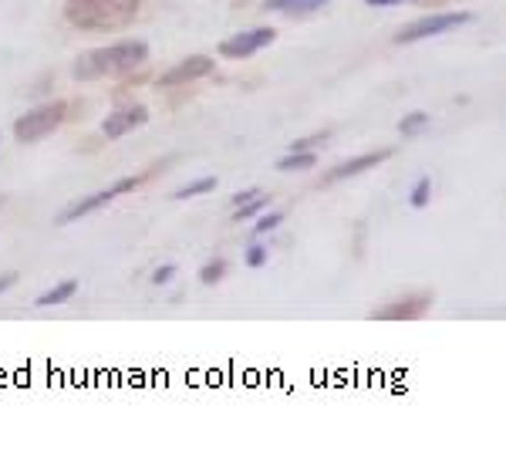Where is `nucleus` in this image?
Listing matches in <instances>:
<instances>
[{
  "label": "nucleus",
  "instance_id": "nucleus-1",
  "mask_svg": "<svg viewBox=\"0 0 506 476\" xmlns=\"http://www.w3.org/2000/svg\"><path fill=\"white\" fill-rule=\"evenodd\" d=\"M149 62V45L142 38H125L115 45L92 47L75 62V78L78 81H95V78H122L138 71Z\"/></svg>",
  "mask_w": 506,
  "mask_h": 476
},
{
  "label": "nucleus",
  "instance_id": "nucleus-2",
  "mask_svg": "<svg viewBox=\"0 0 506 476\" xmlns=\"http://www.w3.org/2000/svg\"><path fill=\"white\" fill-rule=\"evenodd\" d=\"M138 14V0H68L64 17L81 31H119Z\"/></svg>",
  "mask_w": 506,
  "mask_h": 476
},
{
  "label": "nucleus",
  "instance_id": "nucleus-3",
  "mask_svg": "<svg viewBox=\"0 0 506 476\" xmlns=\"http://www.w3.org/2000/svg\"><path fill=\"white\" fill-rule=\"evenodd\" d=\"M64 115H68V105L64 102H47V105H37L31 112H24L14 122V138L21 146H34L41 138L54 136L62 129Z\"/></svg>",
  "mask_w": 506,
  "mask_h": 476
},
{
  "label": "nucleus",
  "instance_id": "nucleus-4",
  "mask_svg": "<svg viewBox=\"0 0 506 476\" xmlns=\"http://www.w3.org/2000/svg\"><path fill=\"white\" fill-rule=\"evenodd\" d=\"M149 180V172H138V176H125V180H119L115 186H108V189H98V193H92V196H81V200L68 203L62 210V216H58V223L62 227H68V223H75V220H81V216L95 213V210H105V206H112V203L119 200V196H125V193H132V189H138V186Z\"/></svg>",
  "mask_w": 506,
  "mask_h": 476
},
{
  "label": "nucleus",
  "instance_id": "nucleus-5",
  "mask_svg": "<svg viewBox=\"0 0 506 476\" xmlns=\"http://www.w3.org/2000/svg\"><path fill=\"white\" fill-rule=\"evenodd\" d=\"M469 21H473L469 11H435V14H426L419 17V21H412V24H405L395 34V45H415V41H426V38H439V34L462 28Z\"/></svg>",
  "mask_w": 506,
  "mask_h": 476
},
{
  "label": "nucleus",
  "instance_id": "nucleus-6",
  "mask_svg": "<svg viewBox=\"0 0 506 476\" xmlns=\"http://www.w3.org/2000/svg\"><path fill=\"white\" fill-rule=\"evenodd\" d=\"M274 41H277L274 28H253V31L230 34V38L220 41V58H227V62H244V58H253L263 47H270Z\"/></svg>",
  "mask_w": 506,
  "mask_h": 476
},
{
  "label": "nucleus",
  "instance_id": "nucleus-7",
  "mask_svg": "<svg viewBox=\"0 0 506 476\" xmlns=\"http://www.w3.org/2000/svg\"><path fill=\"white\" fill-rule=\"evenodd\" d=\"M216 71V62L210 54H189L179 64H172L169 71L159 75V88H179V85H193L200 78H210Z\"/></svg>",
  "mask_w": 506,
  "mask_h": 476
},
{
  "label": "nucleus",
  "instance_id": "nucleus-8",
  "mask_svg": "<svg viewBox=\"0 0 506 476\" xmlns=\"http://www.w3.org/2000/svg\"><path fill=\"white\" fill-rule=\"evenodd\" d=\"M149 122V108L145 105H125L119 112H112L105 122H102V136L105 138H122L129 132H136Z\"/></svg>",
  "mask_w": 506,
  "mask_h": 476
},
{
  "label": "nucleus",
  "instance_id": "nucleus-9",
  "mask_svg": "<svg viewBox=\"0 0 506 476\" xmlns=\"http://www.w3.org/2000/svg\"><path fill=\"white\" fill-rule=\"evenodd\" d=\"M429 305V294H412V297H402V301H392V305L371 311V318L375 322H412V318H422Z\"/></svg>",
  "mask_w": 506,
  "mask_h": 476
},
{
  "label": "nucleus",
  "instance_id": "nucleus-10",
  "mask_svg": "<svg viewBox=\"0 0 506 476\" xmlns=\"http://www.w3.org/2000/svg\"><path fill=\"white\" fill-rule=\"evenodd\" d=\"M388 149H382V153H365V155H354V159H348V163H341V166H335V170L324 176V183H341V180H352V176H361V172L375 170L378 163H385L388 159Z\"/></svg>",
  "mask_w": 506,
  "mask_h": 476
},
{
  "label": "nucleus",
  "instance_id": "nucleus-11",
  "mask_svg": "<svg viewBox=\"0 0 506 476\" xmlns=\"http://www.w3.org/2000/svg\"><path fill=\"white\" fill-rule=\"evenodd\" d=\"M78 288H81V284H78L75 277H68V280H62V284H54L51 291L41 294V297H37L34 305H37V307H58V305H68V301H71V297H75V294H78Z\"/></svg>",
  "mask_w": 506,
  "mask_h": 476
},
{
  "label": "nucleus",
  "instance_id": "nucleus-12",
  "mask_svg": "<svg viewBox=\"0 0 506 476\" xmlns=\"http://www.w3.org/2000/svg\"><path fill=\"white\" fill-rule=\"evenodd\" d=\"M324 4L328 0H267L263 7L267 11H280V14H311V11H318Z\"/></svg>",
  "mask_w": 506,
  "mask_h": 476
},
{
  "label": "nucleus",
  "instance_id": "nucleus-13",
  "mask_svg": "<svg viewBox=\"0 0 506 476\" xmlns=\"http://www.w3.org/2000/svg\"><path fill=\"white\" fill-rule=\"evenodd\" d=\"M314 166H318V155L314 153H291L284 159H277V170L280 172H304L314 170Z\"/></svg>",
  "mask_w": 506,
  "mask_h": 476
},
{
  "label": "nucleus",
  "instance_id": "nucleus-14",
  "mask_svg": "<svg viewBox=\"0 0 506 476\" xmlns=\"http://www.w3.org/2000/svg\"><path fill=\"white\" fill-rule=\"evenodd\" d=\"M216 189V176H203V180H193L186 183L183 189H176V200H193V196H206Z\"/></svg>",
  "mask_w": 506,
  "mask_h": 476
},
{
  "label": "nucleus",
  "instance_id": "nucleus-15",
  "mask_svg": "<svg viewBox=\"0 0 506 476\" xmlns=\"http://www.w3.org/2000/svg\"><path fill=\"white\" fill-rule=\"evenodd\" d=\"M432 122V115L429 112H409L405 119L399 122V132L402 136H419V132H426Z\"/></svg>",
  "mask_w": 506,
  "mask_h": 476
},
{
  "label": "nucleus",
  "instance_id": "nucleus-16",
  "mask_svg": "<svg viewBox=\"0 0 506 476\" xmlns=\"http://www.w3.org/2000/svg\"><path fill=\"white\" fill-rule=\"evenodd\" d=\"M227 277V261L223 257H213V261H206L200 267V280L206 284V288H213V284H220Z\"/></svg>",
  "mask_w": 506,
  "mask_h": 476
},
{
  "label": "nucleus",
  "instance_id": "nucleus-17",
  "mask_svg": "<svg viewBox=\"0 0 506 476\" xmlns=\"http://www.w3.org/2000/svg\"><path fill=\"white\" fill-rule=\"evenodd\" d=\"M429 200H432V180H429V176H422V180L412 186V193H409V203H412L415 210H422V206H429Z\"/></svg>",
  "mask_w": 506,
  "mask_h": 476
},
{
  "label": "nucleus",
  "instance_id": "nucleus-18",
  "mask_svg": "<svg viewBox=\"0 0 506 476\" xmlns=\"http://www.w3.org/2000/svg\"><path fill=\"white\" fill-rule=\"evenodd\" d=\"M328 138H331V132H314V136L294 138L291 153H314V146H321V142H328Z\"/></svg>",
  "mask_w": 506,
  "mask_h": 476
},
{
  "label": "nucleus",
  "instance_id": "nucleus-19",
  "mask_svg": "<svg viewBox=\"0 0 506 476\" xmlns=\"http://www.w3.org/2000/svg\"><path fill=\"white\" fill-rule=\"evenodd\" d=\"M280 223H284V213H280V210H274V213H263V216H257V227H253V233H257V237H267V233H274Z\"/></svg>",
  "mask_w": 506,
  "mask_h": 476
},
{
  "label": "nucleus",
  "instance_id": "nucleus-20",
  "mask_svg": "<svg viewBox=\"0 0 506 476\" xmlns=\"http://www.w3.org/2000/svg\"><path fill=\"white\" fill-rule=\"evenodd\" d=\"M263 206H267V196H253V200L250 203H244V206H236V210H233V220H250V216H257L263 210Z\"/></svg>",
  "mask_w": 506,
  "mask_h": 476
},
{
  "label": "nucleus",
  "instance_id": "nucleus-21",
  "mask_svg": "<svg viewBox=\"0 0 506 476\" xmlns=\"http://www.w3.org/2000/svg\"><path fill=\"white\" fill-rule=\"evenodd\" d=\"M267 261H270V250H267L263 244H253L250 250H246V263H250V267H263Z\"/></svg>",
  "mask_w": 506,
  "mask_h": 476
},
{
  "label": "nucleus",
  "instance_id": "nucleus-22",
  "mask_svg": "<svg viewBox=\"0 0 506 476\" xmlns=\"http://www.w3.org/2000/svg\"><path fill=\"white\" fill-rule=\"evenodd\" d=\"M172 277H176V267H172V263H162V267H155V271H153V284H159V288H162V284H169Z\"/></svg>",
  "mask_w": 506,
  "mask_h": 476
},
{
  "label": "nucleus",
  "instance_id": "nucleus-23",
  "mask_svg": "<svg viewBox=\"0 0 506 476\" xmlns=\"http://www.w3.org/2000/svg\"><path fill=\"white\" fill-rule=\"evenodd\" d=\"M253 196H261V189H244V193H233V210H236V206H244V203H250L253 200Z\"/></svg>",
  "mask_w": 506,
  "mask_h": 476
},
{
  "label": "nucleus",
  "instance_id": "nucleus-24",
  "mask_svg": "<svg viewBox=\"0 0 506 476\" xmlns=\"http://www.w3.org/2000/svg\"><path fill=\"white\" fill-rule=\"evenodd\" d=\"M17 284V274L14 271H7V274H0V294H7L11 288Z\"/></svg>",
  "mask_w": 506,
  "mask_h": 476
},
{
  "label": "nucleus",
  "instance_id": "nucleus-25",
  "mask_svg": "<svg viewBox=\"0 0 506 476\" xmlns=\"http://www.w3.org/2000/svg\"><path fill=\"white\" fill-rule=\"evenodd\" d=\"M369 7H395V4H405V0H365Z\"/></svg>",
  "mask_w": 506,
  "mask_h": 476
},
{
  "label": "nucleus",
  "instance_id": "nucleus-26",
  "mask_svg": "<svg viewBox=\"0 0 506 476\" xmlns=\"http://www.w3.org/2000/svg\"><path fill=\"white\" fill-rule=\"evenodd\" d=\"M0 206H4V196H0Z\"/></svg>",
  "mask_w": 506,
  "mask_h": 476
}]
</instances>
